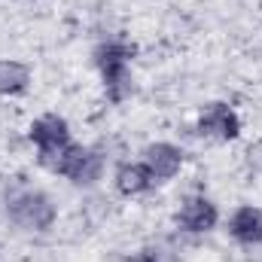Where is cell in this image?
Masks as SVG:
<instances>
[{
	"mask_svg": "<svg viewBox=\"0 0 262 262\" xmlns=\"http://www.w3.org/2000/svg\"><path fill=\"white\" fill-rule=\"evenodd\" d=\"M3 207H6V216L25 232H46V229H52V223L58 216L55 201L43 189H37L25 180H15L6 186Z\"/></svg>",
	"mask_w": 262,
	"mask_h": 262,
	"instance_id": "1",
	"label": "cell"
},
{
	"mask_svg": "<svg viewBox=\"0 0 262 262\" xmlns=\"http://www.w3.org/2000/svg\"><path fill=\"white\" fill-rule=\"evenodd\" d=\"M92 58H95V67L101 70L107 101H110V104H122L131 92H134V85H131L134 46H128L125 40H107V43H101V46L92 52Z\"/></svg>",
	"mask_w": 262,
	"mask_h": 262,
	"instance_id": "2",
	"label": "cell"
},
{
	"mask_svg": "<svg viewBox=\"0 0 262 262\" xmlns=\"http://www.w3.org/2000/svg\"><path fill=\"white\" fill-rule=\"evenodd\" d=\"M28 137H31V143L37 146V162H40L46 171L58 174L61 159L67 156V149L73 146L67 119L58 116V113H46V116H40V119L31 122Z\"/></svg>",
	"mask_w": 262,
	"mask_h": 262,
	"instance_id": "3",
	"label": "cell"
},
{
	"mask_svg": "<svg viewBox=\"0 0 262 262\" xmlns=\"http://www.w3.org/2000/svg\"><path fill=\"white\" fill-rule=\"evenodd\" d=\"M58 174L67 177L73 186H95L104 174V156L95 146L73 143L67 149V156L61 159V165H58Z\"/></svg>",
	"mask_w": 262,
	"mask_h": 262,
	"instance_id": "4",
	"label": "cell"
},
{
	"mask_svg": "<svg viewBox=\"0 0 262 262\" xmlns=\"http://www.w3.org/2000/svg\"><path fill=\"white\" fill-rule=\"evenodd\" d=\"M198 134L201 137H210V140H220V143H229V140H235L241 134V119L223 101L207 104L201 110V116H198Z\"/></svg>",
	"mask_w": 262,
	"mask_h": 262,
	"instance_id": "5",
	"label": "cell"
},
{
	"mask_svg": "<svg viewBox=\"0 0 262 262\" xmlns=\"http://www.w3.org/2000/svg\"><path fill=\"white\" fill-rule=\"evenodd\" d=\"M174 223L183 232H189V235H204V232H210L220 223V210H216V204L210 198L189 195L180 204V210L174 213Z\"/></svg>",
	"mask_w": 262,
	"mask_h": 262,
	"instance_id": "6",
	"label": "cell"
},
{
	"mask_svg": "<svg viewBox=\"0 0 262 262\" xmlns=\"http://www.w3.org/2000/svg\"><path fill=\"white\" fill-rule=\"evenodd\" d=\"M143 165L149 168L152 180L156 183H165V180H174L183 168V149L168 143V140H159V143H149L143 149Z\"/></svg>",
	"mask_w": 262,
	"mask_h": 262,
	"instance_id": "7",
	"label": "cell"
},
{
	"mask_svg": "<svg viewBox=\"0 0 262 262\" xmlns=\"http://www.w3.org/2000/svg\"><path fill=\"white\" fill-rule=\"evenodd\" d=\"M229 235L244 247L262 244V210L253 204H241L229 220Z\"/></svg>",
	"mask_w": 262,
	"mask_h": 262,
	"instance_id": "8",
	"label": "cell"
},
{
	"mask_svg": "<svg viewBox=\"0 0 262 262\" xmlns=\"http://www.w3.org/2000/svg\"><path fill=\"white\" fill-rule=\"evenodd\" d=\"M152 183H156V180H152V174H149V168H146L143 162H125V165H119V171H116V189L125 198L149 192Z\"/></svg>",
	"mask_w": 262,
	"mask_h": 262,
	"instance_id": "9",
	"label": "cell"
},
{
	"mask_svg": "<svg viewBox=\"0 0 262 262\" xmlns=\"http://www.w3.org/2000/svg\"><path fill=\"white\" fill-rule=\"evenodd\" d=\"M31 82V70L21 61H12V58H3L0 61V95H21Z\"/></svg>",
	"mask_w": 262,
	"mask_h": 262,
	"instance_id": "10",
	"label": "cell"
}]
</instances>
